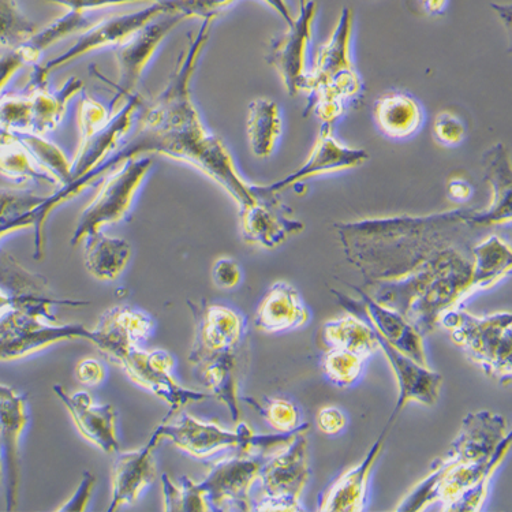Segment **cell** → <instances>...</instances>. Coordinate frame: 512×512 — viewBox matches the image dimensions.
I'll return each instance as SVG.
<instances>
[{
	"label": "cell",
	"mask_w": 512,
	"mask_h": 512,
	"mask_svg": "<svg viewBox=\"0 0 512 512\" xmlns=\"http://www.w3.org/2000/svg\"><path fill=\"white\" fill-rule=\"evenodd\" d=\"M215 20L213 17L203 20L198 31L189 36L188 47L179 55L166 87L152 102H142L137 130L130 140L122 141L117 151L87 177L48 196L47 204L52 212L78 196L82 190L95 185L119 164L151 155H164L196 167L222 186L239 208L256 200L252 185L238 173L233 156L222 138L205 127L190 91L198 61L208 44Z\"/></svg>",
	"instance_id": "cell-1"
},
{
	"label": "cell",
	"mask_w": 512,
	"mask_h": 512,
	"mask_svg": "<svg viewBox=\"0 0 512 512\" xmlns=\"http://www.w3.org/2000/svg\"><path fill=\"white\" fill-rule=\"evenodd\" d=\"M470 212L455 211L428 218H395L340 227L349 260L371 282L401 278L433 254L448 248L467 223Z\"/></svg>",
	"instance_id": "cell-2"
},
{
	"label": "cell",
	"mask_w": 512,
	"mask_h": 512,
	"mask_svg": "<svg viewBox=\"0 0 512 512\" xmlns=\"http://www.w3.org/2000/svg\"><path fill=\"white\" fill-rule=\"evenodd\" d=\"M473 260L455 248L440 250L398 279L373 282L365 291L377 304L403 317L422 336L435 330L448 310L461 308L467 298Z\"/></svg>",
	"instance_id": "cell-3"
},
{
	"label": "cell",
	"mask_w": 512,
	"mask_h": 512,
	"mask_svg": "<svg viewBox=\"0 0 512 512\" xmlns=\"http://www.w3.org/2000/svg\"><path fill=\"white\" fill-rule=\"evenodd\" d=\"M354 13L343 7L330 37L310 63L304 117L315 115L321 125L335 126L362 93L360 73L353 62Z\"/></svg>",
	"instance_id": "cell-4"
},
{
	"label": "cell",
	"mask_w": 512,
	"mask_h": 512,
	"mask_svg": "<svg viewBox=\"0 0 512 512\" xmlns=\"http://www.w3.org/2000/svg\"><path fill=\"white\" fill-rule=\"evenodd\" d=\"M511 433L500 444L492 459L484 462H457L443 457L432 463L431 472L411 489L395 511H425L432 504H442V511H480L487 499L496 470L510 451Z\"/></svg>",
	"instance_id": "cell-5"
},
{
	"label": "cell",
	"mask_w": 512,
	"mask_h": 512,
	"mask_svg": "<svg viewBox=\"0 0 512 512\" xmlns=\"http://www.w3.org/2000/svg\"><path fill=\"white\" fill-rule=\"evenodd\" d=\"M89 302L56 300L51 294L37 295L31 304L14 310L0 320V362L17 361L39 353L56 343L85 339L91 342L92 330L82 324H61L54 315L58 306L82 308Z\"/></svg>",
	"instance_id": "cell-6"
},
{
	"label": "cell",
	"mask_w": 512,
	"mask_h": 512,
	"mask_svg": "<svg viewBox=\"0 0 512 512\" xmlns=\"http://www.w3.org/2000/svg\"><path fill=\"white\" fill-rule=\"evenodd\" d=\"M159 428L163 439L170 440L179 450L193 458L207 459L226 450H238L245 454H272L293 442L300 433L308 432L310 425L302 424L289 433L256 435L244 422L238 424L234 431H229L218 424L200 421L185 411H179L173 422L163 420Z\"/></svg>",
	"instance_id": "cell-7"
},
{
	"label": "cell",
	"mask_w": 512,
	"mask_h": 512,
	"mask_svg": "<svg viewBox=\"0 0 512 512\" xmlns=\"http://www.w3.org/2000/svg\"><path fill=\"white\" fill-rule=\"evenodd\" d=\"M439 324L450 332L451 340L485 375L502 384L511 381L512 315L476 316L465 309L448 310Z\"/></svg>",
	"instance_id": "cell-8"
},
{
	"label": "cell",
	"mask_w": 512,
	"mask_h": 512,
	"mask_svg": "<svg viewBox=\"0 0 512 512\" xmlns=\"http://www.w3.org/2000/svg\"><path fill=\"white\" fill-rule=\"evenodd\" d=\"M93 345L121 366L133 383L167 403L170 410L164 420H170L189 403L211 398V394L190 390L175 380V360L166 350H142L140 345L125 339H96Z\"/></svg>",
	"instance_id": "cell-9"
},
{
	"label": "cell",
	"mask_w": 512,
	"mask_h": 512,
	"mask_svg": "<svg viewBox=\"0 0 512 512\" xmlns=\"http://www.w3.org/2000/svg\"><path fill=\"white\" fill-rule=\"evenodd\" d=\"M152 164L151 156H140L126 160L104 175L99 192L78 216L70 244L77 246L87 235L125 219Z\"/></svg>",
	"instance_id": "cell-10"
},
{
	"label": "cell",
	"mask_w": 512,
	"mask_h": 512,
	"mask_svg": "<svg viewBox=\"0 0 512 512\" xmlns=\"http://www.w3.org/2000/svg\"><path fill=\"white\" fill-rule=\"evenodd\" d=\"M309 476L308 437L302 432L293 442L269 454L257 480L260 495L253 510H304L300 500Z\"/></svg>",
	"instance_id": "cell-11"
},
{
	"label": "cell",
	"mask_w": 512,
	"mask_h": 512,
	"mask_svg": "<svg viewBox=\"0 0 512 512\" xmlns=\"http://www.w3.org/2000/svg\"><path fill=\"white\" fill-rule=\"evenodd\" d=\"M168 13L166 5L162 0H156L144 9L132 11V13L117 14L103 18L89 26L87 31L81 33L76 43L63 52L48 61L46 65H36L33 67V73L29 78L26 89H37L48 87V77L55 70L77 61L82 56L91 54L93 51L103 50L106 47H117L123 41L129 39L134 32L147 25L148 22L155 20L156 17Z\"/></svg>",
	"instance_id": "cell-12"
},
{
	"label": "cell",
	"mask_w": 512,
	"mask_h": 512,
	"mask_svg": "<svg viewBox=\"0 0 512 512\" xmlns=\"http://www.w3.org/2000/svg\"><path fill=\"white\" fill-rule=\"evenodd\" d=\"M298 14L282 35L269 43L265 61L279 74L291 97L305 93L310 69V46L313 41L317 5L315 0H298Z\"/></svg>",
	"instance_id": "cell-13"
},
{
	"label": "cell",
	"mask_w": 512,
	"mask_h": 512,
	"mask_svg": "<svg viewBox=\"0 0 512 512\" xmlns=\"http://www.w3.org/2000/svg\"><path fill=\"white\" fill-rule=\"evenodd\" d=\"M269 454H245L223 458L209 470L198 488L207 500L209 511H252L253 485Z\"/></svg>",
	"instance_id": "cell-14"
},
{
	"label": "cell",
	"mask_w": 512,
	"mask_h": 512,
	"mask_svg": "<svg viewBox=\"0 0 512 512\" xmlns=\"http://www.w3.org/2000/svg\"><path fill=\"white\" fill-rule=\"evenodd\" d=\"M186 20L188 18L183 17L182 14L164 13L142 26L129 39L117 46L115 58H117L119 77L114 84L115 96L111 102V111L117 110V106L121 107L133 93H136L142 74L147 70L160 44Z\"/></svg>",
	"instance_id": "cell-15"
},
{
	"label": "cell",
	"mask_w": 512,
	"mask_h": 512,
	"mask_svg": "<svg viewBox=\"0 0 512 512\" xmlns=\"http://www.w3.org/2000/svg\"><path fill=\"white\" fill-rule=\"evenodd\" d=\"M194 320V339L188 360L196 364L211 355L241 350L248 332L245 317L229 306L188 301Z\"/></svg>",
	"instance_id": "cell-16"
},
{
	"label": "cell",
	"mask_w": 512,
	"mask_h": 512,
	"mask_svg": "<svg viewBox=\"0 0 512 512\" xmlns=\"http://www.w3.org/2000/svg\"><path fill=\"white\" fill-rule=\"evenodd\" d=\"M252 190L256 200L239 208L241 235L246 244L276 249L304 231V223L287 215L279 194L261 192L257 185H252Z\"/></svg>",
	"instance_id": "cell-17"
},
{
	"label": "cell",
	"mask_w": 512,
	"mask_h": 512,
	"mask_svg": "<svg viewBox=\"0 0 512 512\" xmlns=\"http://www.w3.org/2000/svg\"><path fill=\"white\" fill-rule=\"evenodd\" d=\"M369 159L365 149L350 148L336 140L334 127L321 125L319 137L315 142L309 158L300 168L280 181L271 185H257L261 192L279 194L283 190L294 188L310 178L320 175L340 173L362 166Z\"/></svg>",
	"instance_id": "cell-18"
},
{
	"label": "cell",
	"mask_w": 512,
	"mask_h": 512,
	"mask_svg": "<svg viewBox=\"0 0 512 512\" xmlns=\"http://www.w3.org/2000/svg\"><path fill=\"white\" fill-rule=\"evenodd\" d=\"M354 289L361 295V300H350L346 295L335 290H331V293L338 298V302L343 308L349 310V313L368 317L373 327H375L373 330L376 331V334H379L381 338L390 343L391 346H394L396 350L406 354L407 357L416 361L417 364L428 366L424 336L414 328V325L410 324L396 310L377 304L364 290L358 289V287H354Z\"/></svg>",
	"instance_id": "cell-19"
},
{
	"label": "cell",
	"mask_w": 512,
	"mask_h": 512,
	"mask_svg": "<svg viewBox=\"0 0 512 512\" xmlns=\"http://www.w3.org/2000/svg\"><path fill=\"white\" fill-rule=\"evenodd\" d=\"M142 104L141 96L133 93L117 111H111V117L108 122L88 140L80 142L76 156L71 160V177L69 183L65 186L73 185L82 178L87 177L93 170H96L110 158L112 153L117 151L122 144L123 138L132 130L134 119ZM62 186V188H65Z\"/></svg>",
	"instance_id": "cell-20"
},
{
	"label": "cell",
	"mask_w": 512,
	"mask_h": 512,
	"mask_svg": "<svg viewBox=\"0 0 512 512\" xmlns=\"http://www.w3.org/2000/svg\"><path fill=\"white\" fill-rule=\"evenodd\" d=\"M28 402L24 395L0 384V452L6 469L7 511L16 510L20 489V442L28 424Z\"/></svg>",
	"instance_id": "cell-21"
},
{
	"label": "cell",
	"mask_w": 512,
	"mask_h": 512,
	"mask_svg": "<svg viewBox=\"0 0 512 512\" xmlns=\"http://www.w3.org/2000/svg\"><path fill=\"white\" fill-rule=\"evenodd\" d=\"M160 428L155 429L151 439L138 450L119 452L111 472V503L108 512L123 506H132L141 493L155 481V450L162 442Z\"/></svg>",
	"instance_id": "cell-22"
},
{
	"label": "cell",
	"mask_w": 512,
	"mask_h": 512,
	"mask_svg": "<svg viewBox=\"0 0 512 512\" xmlns=\"http://www.w3.org/2000/svg\"><path fill=\"white\" fill-rule=\"evenodd\" d=\"M52 390L69 411L78 432L85 440L106 454L119 452L121 447L117 436L118 411L114 406L99 405L85 391L70 394L62 386H55Z\"/></svg>",
	"instance_id": "cell-23"
},
{
	"label": "cell",
	"mask_w": 512,
	"mask_h": 512,
	"mask_svg": "<svg viewBox=\"0 0 512 512\" xmlns=\"http://www.w3.org/2000/svg\"><path fill=\"white\" fill-rule=\"evenodd\" d=\"M377 338H379L380 350L386 354L388 364H390L396 384H398V402L392 411L388 425L395 421L403 407L409 405L410 402L421 403L425 406L436 405L443 386V376L431 371L428 366L417 364L406 354L396 350L379 334H377Z\"/></svg>",
	"instance_id": "cell-24"
},
{
	"label": "cell",
	"mask_w": 512,
	"mask_h": 512,
	"mask_svg": "<svg viewBox=\"0 0 512 512\" xmlns=\"http://www.w3.org/2000/svg\"><path fill=\"white\" fill-rule=\"evenodd\" d=\"M508 433L507 420L500 414L491 411L467 414L446 457L465 463L489 461Z\"/></svg>",
	"instance_id": "cell-25"
},
{
	"label": "cell",
	"mask_w": 512,
	"mask_h": 512,
	"mask_svg": "<svg viewBox=\"0 0 512 512\" xmlns=\"http://www.w3.org/2000/svg\"><path fill=\"white\" fill-rule=\"evenodd\" d=\"M390 426L387 425L360 465L351 467L321 493L317 510L321 512H361L365 510L369 480H371L377 458L383 451Z\"/></svg>",
	"instance_id": "cell-26"
},
{
	"label": "cell",
	"mask_w": 512,
	"mask_h": 512,
	"mask_svg": "<svg viewBox=\"0 0 512 512\" xmlns=\"http://www.w3.org/2000/svg\"><path fill=\"white\" fill-rule=\"evenodd\" d=\"M48 196H40L29 189L0 188V235L6 237L16 231H35V253L41 260L46 254V222L43 219V205Z\"/></svg>",
	"instance_id": "cell-27"
},
{
	"label": "cell",
	"mask_w": 512,
	"mask_h": 512,
	"mask_svg": "<svg viewBox=\"0 0 512 512\" xmlns=\"http://www.w3.org/2000/svg\"><path fill=\"white\" fill-rule=\"evenodd\" d=\"M487 181L491 185L493 200L491 207L482 212H470L467 223L470 227H488L511 222L512 178L511 163L506 147L497 144L482 158Z\"/></svg>",
	"instance_id": "cell-28"
},
{
	"label": "cell",
	"mask_w": 512,
	"mask_h": 512,
	"mask_svg": "<svg viewBox=\"0 0 512 512\" xmlns=\"http://www.w3.org/2000/svg\"><path fill=\"white\" fill-rule=\"evenodd\" d=\"M309 312L300 293L287 282L275 283L257 308L254 325L267 334H279L304 327Z\"/></svg>",
	"instance_id": "cell-29"
},
{
	"label": "cell",
	"mask_w": 512,
	"mask_h": 512,
	"mask_svg": "<svg viewBox=\"0 0 512 512\" xmlns=\"http://www.w3.org/2000/svg\"><path fill=\"white\" fill-rule=\"evenodd\" d=\"M238 353L239 351H234L211 355L192 365L197 379L208 388L211 396L227 406L234 422L241 418Z\"/></svg>",
	"instance_id": "cell-30"
},
{
	"label": "cell",
	"mask_w": 512,
	"mask_h": 512,
	"mask_svg": "<svg viewBox=\"0 0 512 512\" xmlns=\"http://www.w3.org/2000/svg\"><path fill=\"white\" fill-rule=\"evenodd\" d=\"M372 112L376 126L388 138L411 137L424 123L420 103L406 93L392 92L379 97Z\"/></svg>",
	"instance_id": "cell-31"
},
{
	"label": "cell",
	"mask_w": 512,
	"mask_h": 512,
	"mask_svg": "<svg viewBox=\"0 0 512 512\" xmlns=\"http://www.w3.org/2000/svg\"><path fill=\"white\" fill-rule=\"evenodd\" d=\"M85 268L97 280L118 279L132 259V245L126 239L110 237L102 230L85 237Z\"/></svg>",
	"instance_id": "cell-32"
},
{
	"label": "cell",
	"mask_w": 512,
	"mask_h": 512,
	"mask_svg": "<svg viewBox=\"0 0 512 512\" xmlns=\"http://www.w3.org/2000/svg\"><path fill=\"white\" fill-rule=\"evenodd\" d=\"M473 265L467 298L492 289L510 275L512 268L511 246L497 235H489L487 239L472 249Z\"/></svg>",
	"instance_id": "cell-33"
},
{
	"label": "cell",
	"mask_w": 512,
	"mask_h": 512,
	"mask_svg": "<svg viewBox=\"0 0 512 512\" xmlns=\"http://www.w3.org/2000/svg\"><path fill=\"white\" fill-rule=\"evenodd\" d=\"M321 342L327 349L350 351L366 360L380 351L376 331L353 313L327 321L321 328Z\"/></svg>",
	"instance_id": "cell-34"
},
{
	"label": "cell",
	"mask_w": 512,
	"mask_h": 512,
	"mask_svg": "<svg viewBox=\"0 0 512 512\" xmlns=\"http://www.w3.org/2000/svg\"><path fill=\"white\" fill-rule=\"evenodd\" d=\"M246 130L254 158H271L283 133V119L278 104L269 99L253 100L249 104Z\"/></svg>",
	"instance_id": "cell-35"
},
{
	"label": "cell",
	"mask_w": 512,
	"mask_h": 512,
	"mask_svg": "<svg viewBox=\"0 0 512 512\" xmlns=\"http://www.w3.org/2000/svg\"><path fill=\"white\" fill-rule=\"evenodd\" d=\"M156 324L152 316L132 306H112L106 310L99 321L95 334L117 336L141 345L147 342L155 332Z\"/></svg>",
	"instance_id": "cell-36"
},
{
	"label": "cell",
	"mask_w": 512,
	"mask_h": 512,
	"mask_svg": "<svg viewBox=\"0 0 512 512\" xmlns=\"http://www.w3.org/2000/svg\"><path fill=\"white\" fill-rule=\"evenodd\" d=\"M0 174L11 181H43L58 186L55 179L33 158L18 134L6 133L0 140Z\"/></svg>",
	"instance_id": "cell-37"
},
{
	"label": "cell",
	"mask_w": 512,
	"mask_h": 512,
	"mask_svg": "<svg viewBox=\"0 0 512 512\" xmlns=\"http://www.w3.org/2000/svg\"><path fill=\"white\" fill-rule=\"evenodd\" d=\"M20 140L32 153L37 163L55 179L59 188L69 183L73 162L66 158L58 145L47 140L46 136H35V134H21Z\"/></svg>",
	"instance_id": "cell-38"
},
{
	"label": "cell",
	"mask_w": 512,
	"mask_h": 512,
	"mask_svg": "<svg viewBox=\"0 0 512 512\" xmlns=\"http://www.w3.org/2000/svg\"><path fill=\"white\" fill-rule=\"evenodd\" d=\"M37 31L39 28L25 16L17 0H0V48L13 50L26 43Z\"/></svg>",
	"instance_id": "cell-39"
},
{
	"label": "cell",
	"mask_w": 512,
	"mask_h": 512,
	"mask_svg": "<svg viewBox=\"0 0 512 512\" xmlns=\"http://www.w3.org/2000/svg\"><path fill=\"white\" fill-rule=\"evenodd\" d=\"M0 291L9 294H50V286L43 275L29 271L13 257L6 256L0 259Z\"/></svg>",
	"instance_id": "cell-40"
},
{
	"label": "cell",
	"mask_w": 512,
	"mask_h": 512,
	"mask_svg": "<svg viewBox=\"0 0 512 512\" xmlns=\"http://www.w3.org/2000/svg\"><path fill=\"white\" fill-rule=\"evenodd\" d=\"M163 510L168 512L209 511L207 500L192 478L182 477L175 485L167 474L162 476Z\"/></svg>",
	"instance_id": "cell-41"
},
{
	"label": "cell",
	"mask_w": 512,
	"mask_h": 512,
	"mask_svg": "<svg viewBox=\"0 0 512 512\" xmlns=\"http://www.w3.org/2000/svg\"><path fill=\"white\" fill-rule=\"evenodd\" d=\"M366 362V358L350 351L327 349L321 360V371L335 386L350 387L360 379Z\"/></svg>",
	"instance_id": "cell-42"
},
{
	"label": "cell",
	"mask_w": 512,
	"mask_h": 512,
	"mask_svg": "<svg viewBox=\"0 0 512 512\" xmlns=\"http://www.w3.org/2000/svg\"><path fill=\"white\" fill-rule=\"evenodd\" d=\"M91 25H93V22L89 20L87 14L67 11L65 16L59 17L58 20L52 21L43 29H39L29 41L43 54L58 41L66 39L74 33L87 31Z\"/></svg>",
	"instance_id": "cell-43"
},
{
	"label": "cell",
	"mask_w": 512,
	"mask_h": 512,
	"mask_svg": "<svg viewBox=\"0 0 512 512\" xmlns=\"http://www.w3.org/2000/svg\"><path fill=\"white\" fill-rule=\"evenodd\" d=\"M259 411L261 417L268 422L276 432L289 433L295 431L301 424V411L295 403L279 398H265L263 402L256 399L241 398Z\"/></svg>",
	"instance_id": "cell-44"
},
{
	"label": "cell",
	"mask_w": 512,
	"mask_h": 512,
	"mask_svg": "<svg viewBox=\"0 0 512 512\" xmlns=\"http://www.w3.org/2000/svg\"><path fill=\"white\" fill-rule=\"evenodd\" d=\"M41 55L43 54L36 50L29 41L13 48V50L2 52L0 54V96L3 95L7 84L13 80L18 71L24 69L25 66H36Z\"/></svg>",
	"instance_id": "cell-45"
},
{
	"label": "cell",
	"mask_w": 512,
	"mask_h": 512,
	"mask_svg": "<svg viewBox=\"0 0 512 512\" xmlns=\"http://www.w3.org/2000/svg\"><path fill=\"white\" fill-rule=\"evenodd\" d=\"M168 13L182 14L188 18H218L224 9L234 5L237 0H162Z\"/></svg>",
	"instance_id": "cell-46"
},
{
	"label": "cell",
	"mask_w": 512,
	"mask_h": 512,
	"mask_svg": "<svg viewBox=\"0 0 512 512\" xmlns=\"http://www.w3.org/2000/svg\"><path fill=\"white\" fill-rule=\"evenodd\" d=\"M111 117L102 103L97 102L93 97L82 95L80 107H78V127H80V142L88 140L93 134L103 127Z\"/></svg>",
	"instance_id": "cell-47"
},
{
	"label": "cell",
	"mask_w": 512,
	"mask_h": 512,
	"mask_svg": "<svg viewBox=\"0 0 512 512\" xmlns=\"http://www.w3.org/2000/svg\"><path fill=\"white\" fill-rule=\"evenodd\" d=\"M432 132L435 140L444 147H458L466 137L465 125L450 111H443L436 115Z\"/></svg>",
	"instance_id": "cell-48"
},
{
	"label": "cell",
	"mask_w": 512,
	"mask_h": 512,
	"mask_svg": "<svg viewBox=\"0 0 512 512\" xmlns=\"http://www.w3.org/2000/svg\"><path fill=\"white\" fill-rule=\"evenodd\" d=\"M212 280L219 289H235L242 280L241 267L229 257L216 260L212 267Z\"/></svg>",
	"instance_id": "cell-49"
},
{
	"label": "cell",
	"mask_w": 512,
	"mask_h": 512,
	"mask_svg": "<svg viewBox=\"0 0 512 512\" xmlns=\"http://www.w3.org/2000/svg\"><path fill=\"white\" fill-rule=\"evenodd\" d=\"M41 2L65 7L67 11L87 14L88 11L104 9V7L132 5V3H153L156 0H41Z\"/></svg>",
	"instance_id": "cell-50"
},
{
	"label": "cell",
	"mask_w": 512,
	"mask_h": 512,
	"mask_svg": "<svg viewBox=\"0 0 512 512\" xmlns=\"http://www.w3.org/2000/svg\"><path fill=\"white\" fill-rule=\"evenodd\" d=\"M96 477L89 470L82 474V480L78 485L77 491L70 497L63 506L56 511H85L87 510L89 500H91L93 488H95Z\"/></svg>",
	"instance_id": "cell-51"
},
{
	"label": "cell",
	"mask_w": 512,
	"mask_h": 512,
	"mask_svg": "<svg viewBox=\"0 0 512 512\" xmlns=\"http://www.w3.org/2000/svg\"><path fill=\"white\" fill-rule=\"evenodd\" d=\"M74 375L85 386L95 387L102 384L106 379V369H104L102 362L95 360V358H84V360L77 362Z\"/></svg>",
	"instance_id": "cell-52"
},
{
	"label": "cell",
	"mask_w": 512,
	"mask_h": 512,
	"mask_svg": "<svg viewBox=\"0 0 512 512\" xmlns=\"http://www.w3.org/2000/svg\"><path fill=\"white\" fill-rule=\"evenodd\" d=\"M317 428L324 435H339L346 428L347 418L342 410L335 406L323 407L317 414Z\"/></svg>",
	"instance_id": "cell-53"
},
{
	"label": "cell",
	"mask_w": 512,
	"mask_h": 512,
	"mask_svg": "<svg viewBox=\"0 0 512 512\" xmlns=\"http://www.w3.org/2000/svg\"><path fill=\"white\" fill-rule=\"evenodd\" d=\"M37 295L43 294H9L0 291V320L5 319L14 310L24 308V306L31 304Z\"/></svg>",
	"instance_id": "cell-54"
},
{
	"label": "cell",
	"mask_w": 512,
	"mask_h": 512,
	"mask_svg": "<svg viewBox=\"0 0 512 512\" xmlns=\"http://www.w3.org/2000/svg\"><path fill=\"white\" fill-rule=\"evenodd\" d=\"M448 196H450L452 201L465 203V201L470 200L473 196L472 186H470V183H467L465 179L452 178L451 181L448 182Z\"/></svg>",
	"instance_id": "cell-55"
},
{
	"label": "cell",
	"mask_w": 512,
	"mask_h": 512,
	"mask_svg": "<svg viewBox=\"0 0 512 512\" xmlns=\"http://www.w3.org/2000/svg\"><path fill=\"white\" fill-rule=\"evenodd\" d=\"M263 2L282 17V20L286 22V26L293 24L294 14L287 0H263Z\"/></svg>",
	"instance_id": "cell-56"
},
{
	"label": "cell",
	"mask_w": 512,
	"mask_h": 512,
	"mask_svg": "<svg viewBox=\"0 0 512 512\" xmlns=\"http://www.w3.org/2000/svg\"><path fill=\"white\" fill-rule=\"evenodd\" d=\"M417 2L428 16H442L448 5V0H417Z\"/></svg>",
	"instance_id": "cell-57"
},
{
	"label": "cell",
	"mask_w": 512,
	"mask_h": 512,
	"mask_svg": "<svg viewBox=\"0 0 512 512\" xmlns=\"http://www.w3.org/2000/svg\"><path fill=\"white\" fill-rule=\"evenodd\" d=\"M3 480V459H2V452H0V484H2Z\"/></svg>",
	"instance_id": "cell-58"
}]
</instances>
